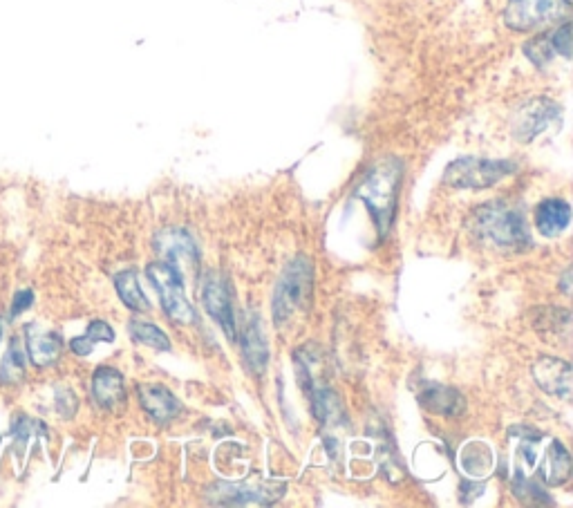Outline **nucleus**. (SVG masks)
I'll return each mask as SVG.
<instances>
[{
  "label": "nucleus",
  "mask_w": 573,
  "mask_h": 508,
  "mask_svg": "<svg viewBox=\"0 0 573 508\" xmlns=\"http://www.w3.org/2000/svg\"><path fill=\"white\" fill-rule=\"evenodd\" d=\"M401 175L403 166L399 159L383 157L363 173L359 186H356L354 195L361 197L365 206H368L381 235L390 231L394 206H397V195L401 186Z\"/></svg>",
  "instance_id": "nucleus-1"
},
{
  "label": "nucleus",
  "mask_w": 573,
  "mask_h": 508,
  "mask_svg": "<svg viewBox=\"0 0 573 508\" xmlns=\"http://www.w3.org/2000/svg\"><path fill=\"white\" fill-rule=\"evenodd\" d=\"M475 231L500 249L518 251L531 247V235L529 229H526L522 213L509 209L504 202H491L477 209Z\"/></svg>",
  "instance_id": "nucleus-2"
},
{
  "label": "nucleus",
  "mask_w": 573,
  "mask_h": 508,
  "mask_svg": "<svg viewBox=\"0 0 573 508\" xmlns=\"http://www.w3.org/2000/svg\"><path fill=\"white\" fill-rule=\"evenodd\" d=\"M312 287H314L312 262L305 256H298L285 269V274L276 287L274 323L278 327L289 323L294 314L307 312L309 303H312Z\"/></svg>",
  "instance_id": "nucleus-3"
},
{
  "label": "nucleus",
  "mask_w": 573,
  "mask_h": 508,
  "mask_svg": "<svg viewBox=\"0 0 573 508\" xmlns=\"http://www.w3.org/2000/svg\"><path fill=\"white\" fill-rule=\"evenodd\" d=\"M569 9V0H509L504 9V23L515 32H538L567 21Z\"/></svg>",
  "instance_id": "nucleus-4"
},
{
  "label": "nucleus",
  "mask_w": 573,
  "mask_h": 508,
  "mask_svg": "<svg viewBox=\"0 0 573 508\" xmlns=\"http://www.w3.org/2000/svg\"><path fill=\"white\" fill-rule=\"evenodd\" d=\"M518 171V166L506 159H484V157H462L455 159L453 164L446 168V184L453 188H471V191H479V188L495 186L502 182L504 177L513 175Z\"/></svg>",
  "instance_id": "nucleus-5"
},
{
  "label": "nucleus",
  "mask_w": 573,
  "mask_h": 508,
  "mask_svg": "<svg viewBox=\"0 0 573 508\" xmlns=\"http://www.w3.org/2000/svg\"><path fill=\"white\" fill-rule=\"evenodd\" d=\"M148 280L153 282V287L157 289L159 300H162V307L166 316L175 323H195V309L191 307L189 300L184 294V278L180 271L168 262H153L146 269Z\"/></svg>",
  "instance_id": "nucleus-6"
},
{
  "label": "nucleus",
  "mask_w": 573,
  "mask_h": 508,
  "mask_svg": "<svg viewBox=\"0 0 573 508\" xmlns=\"http://www.w3.org/2000/svg\"><path fill=\"white\" fill-rule=\"evenodd\" d=\"M202 303L213 321L222 327L224 334H227L229 341H238V327H236V316H233L231 289L227 278L215 274V271L206 274V278L202 280Z\"/></svg>",
  "instance_id": "nucleus-7"
},
{
  "label": "nucleus",
  "mask_w": 573,
  "mask_h": 508,
  "mask_svg": "<svg viewBox=\"0 0 573 508\" xmlns=\"http://www.w3.org/2000/svg\"><path fill=\"white\" fill-rule=\"evenodd\" d=\"M155 249L162 253L168 265H173L175 269L177 265H180L182 269L191 271L197 267V260H200L193 238L182 229H166L162 233H157ZM182 269H180V274H182Z\"/></svg>",
  "instance_id": "nucleus-8"
},
{
  "label": "nucleus",
  "mask_w": 573,
  "mask_h": 508,
  "mask_svg": "<svg viewBox=\"0 0 573 508\" xmlns=\"http://www.w3.org/2000/svg\"><path fill=\"white\" fill-rule=\"evenodd\" d=\"M533 376L544 392L556 394V397H569L571 394V365L556 359V356L538 359Z\"/></svg>",
  "instance_id": "nucleus-9"
},
{
  "label": "nucleus",
  "mask_w": 573,
  "mask_h": 508,
  "mask_svg": "<svg viewBox=\"0 0 573 508\" xmlns=\"http://www.w3.org/2000/svg\"><path fill=\"white\" fill-rule=\"evenodd\" d=\"M558 117H560V110L553 101L549 99L531 101L529 106L520 112V121H518V128H515V133H518V137H522V141H531L549 124H553V121H558Z\"/></svg>",
  "instance_id": "nucleus-10"
},
{
  "label": "nucleus",
  "mask_w": 573,
  "mask_h": 508,
  "mask_svg": "<svg viewBox=\"0 0 573 508\" xmlns=\"http://www.w3.org/2000/svg\"><path fill=\"white\" fill-rule=\"evenodd\" d=\"M139 399H142L144 410L157 423L173 421L182 412L180 399H177L171 390L164 388V385H146V388H139Z\"/></svg>",
  "instance_id": "nucleus-11"
},
{
  "label": "nucleus",
  "mask_w": 573,
  "mask_h": 508,
  "mask_svg": "<svg viewBox=\"0 0 573 508\" xmlns=\"http://www.w3.org/2000/svg\"><path fill=\"white\" fill-rule=\"evenodd\" d=\"M92 397L106 410L121 406L126 399L124 376H121V372L112 368H99L95 376H92Z\"/></svg>",
  "instance_id": "nucleus-12"
},
{
  "label": "nucleus",
  "mask_w": 573,
  "mask_h": 508,
  "mask_svg": "<svg viewBox=\"0 0 573 508\" xmlns=\"http://www.w3.org/2000/svg\"><path fill=\"white\" fill-rule=\"evenodd\" d=\"M571 222V206L565 200L551 197L544 200L538 209H535V227L547 238H556V235L565 233Z\"/></svg>",
  "instance_id": "nucleus-13"
},
{
  "label": "nucleus",
  "mask_w": 573,
  "mask_h": 508,
  "mask_svg": "<svg viewBox=\"0 0 573 508\" xmlns=\"http://www.w3.org/2000/svg\"><path fill=\"white\" fill-rule=\"evenodd\" d=\"M240 341H242V354H244V361H247V368L253 374L265 372L267 361H269V345H267L265 334H262L260 323L251 321L247 327H244Z\"/></svg>",
  "instance_id": "nucleus-14"
},
{
  "label": "nucleus",
  "mask_w": 573,
  "mask_h": 508,
  "mask_svg": "<svg viewBox=\"0 0 573 508\" xmlns=\"http://www.w3.org/2000/svg\"><path fill=\"white\" fill-rule=\"evenodd\" d=\"M540 477L547 486H560L565 484L571 473V459L565 446L560 441H551V446L544 453V462L540 464Z\"/></svg>",
  "instance_id": "nucleus-15"
},
{
  "label": "nucleus",
  "mask_w": 573,
  "mask_h": 508,
  "mask_svg": "<svg viewBox=\"0 0 573 508\" xmlns=\"http://www.w3.org/2000/svg\"><path fill=\"white\" fill-rule=\"evenodd\" d=\"M63 343L56 334H30L27 336V354L36 368H48L61 356Z\"/></svg>",
  "instance_id": "nucleus-16"
},
{
  "label": "nucleus",
  "mask_w": 573,
  "mask_h": 508,
  "mask_svg": "<svg viewBox=\"0 0 573 508\" xmlns=\"http://www.w3.org/2000/svg\"><path fill=\"white\" fill-rule=\"evenodd\" d=\"M115 287L119 291V298L124 300V305L133 309V312H148L150 303L146 294L139 287V280L135 271H121L115 278Z\"/></svg>",
  "instance_id": "nucleus-17"
},
{
  "label": "nucleus",
  "mask_w": 573,
  "mask_h": 508,
  "mask_svg": "<svg viewBox=\"0 0 573 508\" xmlns=\"http://www.w3.org/2000/svg\"><path fill=\"white\" fill-rule=\"evenodd\" d=\"M215 495L213 497L218 504H267V493L262 491H249V488L244 486H231V484H220L215 488Z\"/></svg>",
  "instance_id": "nucleus-18"
},
{
  "label": "nucleus",
  "mask_w": 573,
  "mask_h": 508,
  "mask_svg": "<svg viewBox=\"0 0 573 508\" xmlns=\"http://www.w3.org/2000/svg\"><path fill=\"white\" fill-rule=\"evenodd\" d=\"M130 334H133L137 343H144L148 347H153V350H159V352L171 350V341H168V336L153 323L133 321L130 323Z\"/></svg>",
  "instance_id": "nucleus-19"
},
{
  "label": "nucleus",
  "mask_w": 573,
  "mask_h": 508,
  "mask_svg": "<svg viewBox=\"0 0 573 508\" xmlns=\"http://www.w3.org/2000/svg\"><path fill=\"white\" fill-rule=\"evenodd\" d=\"M424 401V406L432 412H444V415H459L464 410V399L459 397L455 390H430L428 392V401Z\"/></svg>",
  "instance_id": "nucleus-20"
},
{
  "label": "nucleus",
  "mask_w": 573,
  "mask_h": 508,
  "mask_svg": "<svg viewBox=\"0 0 573 508\" xmlns=\"http://www.w3.org/2000/svg\"><path fill=\"white\" fill-rule=\"evenodd\" d=\"M23 370H25V356L21 350H18V345H14L5 356L3 370H0V381L14 383L18 376L23 374Z\"/></svg>",
  "instance_id": "nucleus-21"
},
{
  "label": "nucleus",
  "mask_w": 573,
  "mask_h": 508,
  "mask_svg": "<svg viewBox=\"0 0 573 508\" xmlns=\"http://www.w3.org/2000/svg\"><path fill=\"white\" fill-rule=\"evenodd\" d=\"M549 41H551L553 52L562 54V56H565V59H569V56H571V25H569V21H565L560 27H556V30H553V34L549 36Z\"/></svg>",
  "instance_id": "nucleus-22"
},
{
  "label": "nucleus",
  "mask_w": 573,
  "mask_h": 508,
  "mask_svg": "<svg viewBox=\"0 0 573 508\" xmlns=\"http://www.w3.org/2000/svg\"><path fill=\"white\" fill-rule=\"evenodd\" d=\"M86 336L90 338L92 343H97V341L112 343V341H115V332H112V327L108 323H103V321H92L88 325Z\"/></svg>",
  "instance_id": "nucleus-23"
},
{
  "label": "nucleus",
  "mask_w": 573,
  "mask_h": 508,
  "mask_svg": "<svg viewBox=\"0 0 573 508\" xmlns=\"http://www.w3.org/2000/svg\"><path fill=\"white\" fill-rule=\"evenodd\" d=\"M32 298H34L32 291H27V289H25V291H18L16 298H14V303H12V318L18 316V314H23L25 309L32 305Z\"/></svg>",
  "instance_id": "nucleus-24"
},
{
  "label": "nucleus",
  "mask_w": 573,
  "mask_h": 508,
  "mask_svg": "<svg viewBox=\"0 0 573 508\" xmlns=\"http://www.w3.org/2000/svg\"><path fill=\"white\" fill-rule=\"evenodd\" d=\"M70 347H72V352H74V354H79V356H88L92 350H95V343H92L88 336H79V338H72Z\"/></svg>",
  "instance_id": "nucleus-25"
},
{
  "label": "nucleus",
  "mask_w": 573,
  "mask_h": 508,
  "mask_svg": "<svg viewBox=\"0 0 573 508\" xmlns=\"http://www.w3.org/2000/svg\"><path fill=\"white\" fill-rule=\"evenodd\" d=\"M0 338H3V318H0Z\"/></svg>",
  "instance_id": "nucleus-26"
}]
</instances>
